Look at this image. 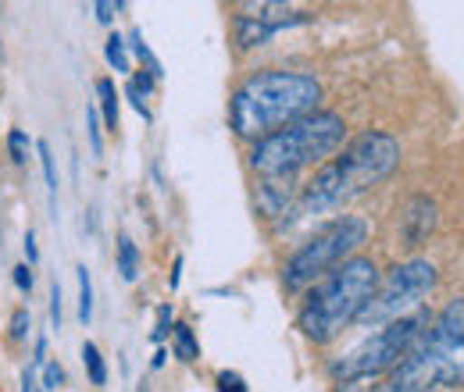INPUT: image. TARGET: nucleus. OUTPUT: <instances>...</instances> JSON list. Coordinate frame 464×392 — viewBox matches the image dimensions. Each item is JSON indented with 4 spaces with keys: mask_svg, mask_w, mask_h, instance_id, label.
Instances as JSON below:
<instances>
[{
    "mask_svg": "<svg viewBox=\"0 0 464 392\" xmlns=\"http://www.w3.org/2000/svg\"><path fill=\"white\" fill-rule=\"evenodd\" d=\"M401 143L390 132H361L353 143L343 147L340 158L325 161L322 168L307 178V186L296 193V204L290 207L293 218H311V215H329L343 207L347 200L368 193L382 178H390L401 165Z\"/></svg>",
    "mask_w": 464,
    "mask_h": 392,
    "instance_id": "obj_1",
    "label": "nucleus"
},
{
    "mask_svg": "<svg viewBox=\"0 0 464 392\" xmlns=\"http://www.w3.org/2000/svg\"><path fill=\"white\" fill-rule=\"evenodd\" d=\"M322 82L296 68H261L246 75L229 100V125L239 139H265L304 114L318 111Z\"/></svg>",
    "mask_w": 464,
    "mask_h": 392,
    "instance_id": "obj_2",
    "label": "nucleus"
},
{
    "mask_svg": "<svg viewBox=\"0 0 464 392\" xmlns=\"http://www.w3.org/2000/svg\"><path fill=\"white\" fill-rule=\"evenodd\" d=\"M379 279H382L379 264L364 253H353L350 261L336 264L329 275H322L304 292L296 311L300 336L314 346H329L333 339H340L357 321L372 292L379 289Z\"/></svg>",
    "mask_w": 464,
    "mask_h": 392,
    "instance_id": "obj_3",
    "label": "nucleus"
},
{
    "mask_svg": "<svg viewBox=\"0 0 464 392\" xmlns=\"http://www.w3.org/2000/svg\"><path fill=\"white\" fill-rule=\"evenodd\" d=\"M464 386V300L447 303L404 360L386 375L390 392H436Z\"/></svg>",
    "mask_w": 464,
    "mask_h": 392,
    "instance_id": "obj_4",
    "label": "nucleus"
},
{
    "mask_svg": "<svg viewBox=\"0 0 464 392\" xmlns=\"http://www.w3.org/2000/svg\"><path fill=\"white\" fill-rule=\"evenodd\" d=\"M347 139V121L336 111H311L286 129L250 143L246 165L261 178H293L296 171L325 165Z\"/></svg>",
    "mask_w": 464,
    "mask_h": 392,
    "instance_id": "obj_5",
    "label": "nucleus"
},
{
    "mask_svg": "<svg viewBox=\"0 0 464 392\" xmlns=\"http://www.w3.org/2000/svg\"><path fill=\"white\" fill-rule=\"evenodd\" d=\"M372 235V222L361 215H340L322 225L314 235H307L283 264V285L286 292H304L322 275H329L336 264L350 261Z\"/></svg>",
    "mask_w": 464,
    "mask_h": 392,
    "instance_id": "obj_6",
    "label": "nucleus"
},
{
    "mask_svg": "<svg viewBox=\"0 0 464 392\" xmlns=\"http://www.w3.org/2000/svg\"><path fill=\"white\" fill-rule=\"evenodd\" d=\"M432 318L436 314L429 307H421V311H414L407 318H397V321L382 325L379 332L361 339L340 360H333L329 364V375L336 378V386L340 382H361V378H382V375H390L404 360L407 349L421 339V332L432 325Z\"/></svg>",
    "mask_w": 464,
    "mask_h": 392,
    "instance_id": "obj_7",
    "label": "nucleus"
},
{
    "mask_svg": "<svg viewBox=\"0 0 464 392\" xmlns=\"http://www.w3.org/2000/svg\"><path fill=\"white\" fill-rule=\"evenodd\" d=\"M436 264L425 257H411L404 264H397L386 279H379V289L372 292V300L364 303V311L357 314L353 325L361 329H382L397 318H407L414 311H421V303L432 296L436 289Z\"/></svg>",
    "mask_w": 464,
    "mask_h": 392,
    "instance_id": "obj_8",
    "label": "nucleus"
},
{
    "mask_svg": "<svg viewBox=\"0 0 464 392\" xmlns=\"http://www.w3.org/2000/svg\"><path fill=\"white\" fill-rule=\"evenodd\" d=\"M243 14H236L232 22V33H236V43L243 51H254V47H265L279 29H293V25H304L311 22L307 11H290L283 4H239Z\"/></svg>",
    "mask_w": 464,
    "mask_h": 392,
    "instance_id": "obj_9",
    "label": "nucleus"
},
{
    "mask_svg": "<svg viewBox=\"0 0 464 392\" xmlns=\"http://www.w3.org/2000/svg\"><path fill=\"white\" fill-rule=\"evenodd\" d=\"M432 228H436V204L425 193L411 196L404 204V211H401V239H404L407 250L421 246Z\"/></svg>",
    "mask_w": 464,
    "mask_h": 392,
    "instance_id": "obj_10",
    "label": "nucleus"
},
{
    "mask_svg": "<svg viewBox=\"0 0 464 392\" xmlns=\"http://www.w3.org/2000/svg\"><path fill=\"white\" fill-rule=\"evenodd\" d=\"M296 204V186L293 178H261L257 186V207L265 218H279V215H290V207Z\"/></svg>",
    "mask_w": 464,
    "mask_h": 392,
    "instance_id": "obj_11",
    "label": "nucleus"
},
{
    "mask_svg": "<svg viewBox=\"0 0 464 392\" xmlns=\"http://www.w3.org/2000/svg\"><path fill=\"white\" fill-rule=\"evenodd\" d=\"M115 264H118V275H121V282H136V275H140V250H136V243L121 232L115 243Z\"/></svg>",
    "mask_w": 464,
    "mask_h": 392,
    "instance_id": "obj_12",
    "label": "nucleus"
},
{
    "mask_svg": "<svg viewBox=\"0 0 464 392\" xmlns=\"http://www.w3.org/2000/svg\"><path fill=\"white\" fill-rule=\"evenodd\" d=\"M118 90L111 79H97V111H101V118H104V125L115 132L118 129Z\"/></svg>",
    "mask_w": 464,
    "mask_h": 392,
    "instance_id": "obj_13",
    "label": "nucleus"
},
{
    "mask_svg": "<svg viewBox=\"0 0 464 392\" xmlns=\"http://www.w3.org/2000/svg\"><path fill=\"white\" fill-rule=\"evenodd\" d=\"M172 349H175V357H179L182 364H193V360H200V342H197L193 329H189L186 321L172 325Z\"/></svg>",
    "mask_w": 464,
    "mask_h": 392,
    "instance_id": "obj_14",
    "label": "nucleus"
},
{
    "mask_svg": "<svg viewBox=\"0 0 464 392\" xmlns=\"http://www.w3.org/2000/svg\"><path fill=\"white\" fill-rule=\"evenodd\" d=\"M75 279H79V321L90 325L93 321V275L86 264L75 268Z\"/></svg>",
    "mask_w": 464,
    "mask_h": 392,
    "instance_id": "obj_15",
    "label": "nucleus"
},
{
    "mask_svg": "<svg viewBox=\"0 0 464 392\" xmlns=\"http://www.w3.org/2000/svg\"><path fill=\"white\" fill-rule=\"evenodd\" d=\"M82 364H86L90 386H108V364H104L97 342H82Z\"/></svg>",
    "mask_w": 464,
    "mask_h": 392,
    "instance_id": "obj_16",
    "label": "nucleus"
},
{
    "mask_svg": "<svg viewBox=\"0 0 464 392\" xmlns=\"http://www.w3.org/2000/svg\"><path fill=\"white\" fill-rule=\"evenodd\" d=\"M129 51H132V54L140 57V64H143V72H150L154 79H161V75H165V68H161V61H158V57H154V51H150V47L143 43V33H140V29H132V33H129Z\"/></svg>",
    "mask_w": 464,
    "mask_h": 392,
    "instance_id": "obj_17",
    "label": "nucleus"
},
{
    "mask_svg": "<svg viewBox=\"0 0 464 392\" xmlns=\"http://www.w3.org/2000/svg\"><path fill=\"white\" fill-rule=\"evenodd\" d=\"M104 57H108V64L115 68L118 75H129V72H132V64H129V43H125L118 33H111V36L104 40Z\"/></svg>",
    "mask_w": 464,
    "mask_h": 392,
    "instance_id": "obj_18",
    "label": "nucleus"
},
{
    "mask_svg": "<svg viewBox=\"0 0 464 392\" xmlns=\"http://www.w3.org/2000/svg\"><path fill=\"white\" fill-rule=\"evenodd\" d=\"M7 154H11V161H14L18 168H25V165H29V154H33V139H29L22 129H11V132H7Z\"/></svg>",
    "mask_w": 464,
    "mask_h": 392,
    "instance_id": "obj_19",
    "label": "nucleus"
},
{
    "mask_svg": "<svg viewBox=\"0 0 464 392\" xmlns=\"http://www.w3.org/2000/svg\"><path fill=\"white\" fill-rule=\"evenodd\" d=\"M36 154H40V165H44V182H47V193H51V200H58V165H54L51 143H47V139H40V143H36Z\"/></svg>",
    "mask_w": 464,
    "mask_h": 392,
    "instance_id": "obj_20",
    "label": "nucleus"
},
{
    "mask_svg": "<svg viewBox=\"0 0 464 392\" xmlns=\"http://www.w3.org/2000/svg\"><path fill=\"white\" fill-rule=\"evenodd\" d=\"M86 132H90L93 158H101L104 154V139H101V111H97V104H90V111H86Z\"/></svg>",
    "mask_w": 464,
    "mask_h": 392,
    "instance_id": "obj_21",
    "label": "nucleus"
},
{
    "mask_svg": "<svg viewBox=\"0 0 464 392\" xmlns=\"http://www.w3.org/2000/svg\"><path fill=\"white\" fill-rule=\"evenodd\" d=\"M29 329H33V314H29L25 307H18V311L11 314V339H14V342H25V339H29Z\"/></svg>",
    "mask_w": 464,
    "mask_h": 392,
    "instance_id": "obj_22",
    "label": "nucleus"
},
{
    "mask_svg": "<svg viewBox=\"0 0 464 392\" xmlns=\"http://www.w3.org/2000/svg\"><path fill=\"white\" fill-rule=\"evenodd\" d=\"M40 386L47 392H58L64 386V368H61L58 360H47L44 364V375H40Z\"/></svg>",
    "mask_w": 464,
    "mask_h": 392,
    "instance_id": "obj_23",
    "label": "nucleus"
},
{
    "mask_svg": "<svg viewBox=\"0 0 464 392\" xmlns=\"http://www.w3.org/2000/svg\"><path fill=\"white\" fill-rule=\"evenodd\" d=\"M125 100L132 104V111L140 114L143 121H150V108H147V97H143V93H140V90H136L132 82H125Z\"/></svg>",
    "mask_w": 464,
    "mask_h": 392,
    "instance_id": "obj_24",
    "label": "nucleus"
},
{
    "mask_svg": "<svg viewBox=\"0 0 464 392\" xmlns=\"http://www.w3.org/2000/svg\"><path fill=\"white\" fill-rule=\"evenodd\" d=\"M340 392H390L382 378H361V382H340Z\"/></svg>",
    "mask_w": 464,
    "mask_h": 392,
    "instance_id": "obj_25",
    "label": "nucleus"
},
{
    "mask_svg": "<svg viewBox=\"0 0 464 392\" xmlns=\"http://www.w3.org/2000/svg\"><path fill=\"white\" fill-rule=\"evenodd\" d=\"M172 332V303H165L161 311H158V325H154V332H150V339L154 342H161V339Z\"/></svg>",
    "mask_w": 464,
    "mask_h": 392,
    "instance_id": "obj_26",
    "label": "nucleus"
},
{
    "mask_svg": "<svg viewBox=\"0 0 464 392\" xmlns=\"http://www.w3.org/2000/svg\"><path fill=\"white\" fill-rule=\"evenodd\" d=\"M218 392H250V389H246V382L236 371H222L218 375Z\"/></svg>",
    "mask_w": 464,
    "mask_h": 392,
    "instance_id": "obj_27",
    "label": "nucleus"
},
{
    "mask_svg": "<svg viewBox=\"0 0 464 392\" xmlns=\"http://www.w3.org/2000/svg\"><path fill=\"white\" fill-rule=\"evenodd\" d=\"M61 321H64V314H61V282L54 279L51 282V325L61 329Z\"/></svg>",
    "mask_w": 464,
    "mask_h": 392,
    "instance_id": "obj_28",
    "label": "nucleus"
},
{
    "mask_svg": "<svg viewBox=\"0 0 464 392\" xmlns=\"http://www.w3.org/2000/svg\"><path fill=\"white\" fill-rule=\"evenodd\" d=\"M22 246H25V264H29V268H36V264H40V250H36V232H33V228L25 232Z\"/></svg>",
    "mask_w": 464,
    "mask_h": 392,
    "instance_id": "obj_29",
    "label": "nucleus"
},
{
    "mask_svg": "<svg viewBox=\"0 0 464 392\" xmlns=\"http://www.w3.org/2000/svg\"><path fill=\"white\" fill-rule=\"evenodd\" d=\"M14 289L18 292H33V268L29 264H18L14 268Z\"/></svg>",
    "mask_w": 464,
    "mask_h": 392,
    "instance_id": "obj_30",
    "label": "nucleus"
},
{
    "mask_svg": "<svg viewBox=\"0 0 464 392\" xmlns=\"http://www.w3.org/2000/svg\"><path fill=\"white\" fill-rule=\"evenodd\" d=\"M125 4H93V11H97V22H104V25H111V18H115V11H121Z\"/></svg>",
    "mask_w": 464,
    "mask_h": 392,
    "instance_id": "obj_31",
    "label": "nucleus"
},
{
    "mask_svg": "<svg viewBox=\"0 0 464 392\" xmlns=\"http://www.w3.org/2000/svg\"><path fill=\"white\" fill-rule=\"evenodd\" d=\"M22 392H44L36 368H25V371H22Z\"/></svg>",
    "mask_w": 464,
    "mask_h": 392,
    "instance_id": "obj_32",
    "label": "nucleus"
},
{
    "mask_svg": "<svg viewBox=\"0 0 464 392\" xmlns=\"http://www.w3.org/2000/svg\"><path fill=\"white\" fill-rule=\"evenodd\" d=\"M47 364V339H36V349H33V368H44Z\"/></svg>",
    "mask_w": 464,
    "mask_h": 392,
    "instance_id": "obj_33",
    "label": "nucleus"
},
{
    "mask_svg": "<svg viewBox=\"0 0 464 392\" xmlns=\"http://www.w3.org/2000/svg\"><path fill=\"white\" fill-rule=\"evenodd\" d=\"M179 282H182V253L175 257V264H172V275H169V285H172V292L179 289Z\"/></svg>",
    "mask_w": 464,
    "mask_h": 392,
    "instance_id": "obj_34",
    "label": "nucleus"
}]
</instances>
